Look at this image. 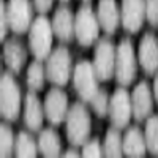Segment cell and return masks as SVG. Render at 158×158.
<instances>
[{"instance_id":"obj_1","label":"cell","mask_w":158,"mask_h":158,"mask_svg":"<svg viewBox=\"0 0 158 158\" xmlns=\"http://www.w3.org/2000/svg\"><path fill=\"white\" fill-rule=\"evenodd\" d=\"M65 122H67L68 142L73 147L84 146L90 136V130H92V118H90V114L85 108V104H82L81 101L73 103Z\"/></svg>"},{"instance_id":"obj_2","label":"cell","mask_w":158,"mask_h":158,"mask_svg":"<svg viewBox=\"0 0 158 158\" xmlns=\"http://www.w3.org/2000/svg\"><path fill=\"white\" fill-rule=\"evenodd\" d=\"M52 22L46 16H38L33 19L29 30V48L36 60H44L52 52V40H54Z\"/></svg>"},{"instance_id":"obj_3","label":"cell","mask_w":158,"mask_h":158,"mask_svg":"<svg viewBox=\"0 0 158 158\" xmlns=\"http://www.w3.org/2000/svg\"><path fill=\"white\" fill-rule=\"evenodd\" d=\"M22 106L21 89L13 77L11 71L3 73L0 79V114L6 122H15L19 118Z\"/></svg>"},{"instance_id":"obj_4","label":"cell","mask_w":158,"mask_h":158,"mask_svg":"<svg viewBox=\"0 0 158 158\" xmlns=\"http://www.w3.org/2000/svg\"><path fill=\"white\" fill-rule=\"evenodd\" d=\"M138 62L133 43L123 38L115 48V79L120 85L127 87L133 84L138 73Z\"/></svg>"},{"instance_id":"obj_5","label":"cell","mask_w":158,"mask_h":158,"mask_svg":"<svg viewBox=\"0 0 158 158\" xmlns=\"http://www.w3.org/2000/svg\"><path fill=\"white\" fill-rule=\"evenodd\" d=\"M100 29L101 25L97 13L90 5H82L74 15V38L77 43L84 48L92 46L98 40Z\"/></svg>"},{"instance_id":"obj_6","label":"cell","mask_w":158,"mask_h":158,"mask_svg":"<svg viewBox=\"0 0 158 158\" xmlns=\"http://www.w3.org/2000/svg\"><path fill=\"white\" fill-rule=\"evenodd\" d=\"M48 81L57 87L67 85L71 77V54L65 46H59L49 54L46 60Z\"/></svg>"},{"instance_id":"obj_7","label":"cell","mask_w":158,"mask_h":158,"mask_svg":"<svg viewBox=\"0 0 158 158\" xmlns=\"http://www.w3.org/2000/svg\"><path fill=\"white\" fill-rule=\"evenodd\" d=\"M98 76L94 68V63L89 60H81L73 70V85L76 94L82 101L90 103L98 92Z\"/></svg>"},{"instance_id":"obj_8","label":"cell","mask_w":158,"mask_h":158,"mask_svg":"<svg viewBox=\"0 0 158 158\" xmlns=\"http://www.w3.org/2000/svg\"><path fill=\"white\" fill-rule=\"evenodd\" d=\"M33 2L30 0H8L6 16L10 30L16 35L25 33L30 30L33 22Z\"/></svg>"},{"instance_id":"obj_9","label":"cell","mask_w":158,"mask_h":158,"mask_svg":"<svg viewBox=\"0 0 158 158\" xmlns=\"http://www.w3.org/2000/svg\"><path fill=\"white\" fill-rule=\"evenodd\" d=\"M115 48L109 38H101L94 51V68L100 81H109L115 74Z\"/></svg>"},{"instance_id":"obj_10","label":"cell","mask_w":158,"mask_h":158,"mask_svg":"<svg viewBox=\"0 0 158 158\" xmlns=\"http://www.w3.org/2000/svg\"><path fill=\"white\" fill-rule=\"evenodd\" d=\"M109 118L111 123L117 128H125L128 127L131 115H133V106H131V95L128 90L122 85L118 87L109 101Z\"/></svg>"},{"instance_id":"obj_11","label":"cell","mask_w":158,"mask_h":158,"mask_svg":"<svg viewBox=\"0 0 158 158\" xmlns=\"http://www.w3.org/2000/svg\"><path fill=\"white\" fill-rule=\"evenodd\" d=\"M68 97L60 87H52L44 97V114L52 125H60L68 115Z\"/></svg>"},{"instance_id":"obj_12","label":"cell","mask_w":158,"mask_h":158,"mask_svg":"<svg viewBox=\"0 0 158 158\" xmlns=\"http://www.w3.org/2000/svg\"><path fill=\"white\" fill-rule=\"evenodd\" d=\"M122 25L128 33H136L147 19L146 0H122Z\"/></svg>"},{"instance_id":"obj_13","label":"cell","mask_w":158,"mask_h":158,"mask_svg":"<svg viewBox=\"0 0 158 158\" xmlns=\"http://www.w3.org/2000/svg\"><path fill=\"white\" fill-rule=\"evenodd\" d=\"M138 60L147 74H155L158 71V38L155 33L147 32L141 38L138 48Z\"/></svg>"},{"instance_id":"obj_14","label":"cell","mask_w":158,"mask_h":158,"mask_svg":"<svg viewBox=\"0 0 158 158\" xmlns=\"http://www.w3.org/2000/svg\"><path fill=\"white\" fill-rule=\"evenodd\" d=\"M153 94L146 81H141L131 94V106H133V115L138 122L146 120L152 114L153 109Z\"/></svg>"},{"instance_id":"obj_15","label":"cell","mask_w":158,"mask_h":158,"mask_svg":"<svg viewBox=\"0 0 158 158\" xmlns=\"http://www.w3.org/2000/svg\"><path fill=\"white\" fill-rule=\"evenodd\" d=\"M97 16L101 29L108 35L115 33L118 25L122 24V15L120 8L117 5V0H98Z\"/></svg>"},{"instance_id":"obj_16","label":"cell","mask_w":158,"mask_h":158,"mask_svg":"<svg viewBox=\"0 0 158 158\" xmlns=\"http://www.w3.org/2000/svg\"><path fill=\"white\" fill-rule=\"evenodd\" d=\"M44 103L40 101L36 94L32 90L24 100V123L30 131H38L43 127L44 120Z\"/></svg>"},{"instance_id":"obj_17","label":"cell","mask_w":158,"mask_h":158,"mask_svg":"<svg viewBox=\"0 0 158 158\" xmlns=\"http://www.w3.org/2000/svg\"><path fill=\"white\" fill-rule=\"evenodd\" d=\"M52 30L60 41H71L74 36V15L68 6H59L52 16Z\"/></svg>"},{"instance_id":"obj_18","label":"cell","mask_w":158,"mask_h":158,"mask_svg":"<svg viewBox=\"0 0 158 158\" xmlns=\"http://www.w3.org/2000/svg\"><path fill=\"white\" fill-rule=\"evenodd\" d=\"M3 60L8 67V71L19 73L27 60V51L19 38H10L3 41Z\"/></svg>"},{"instance_id":"obj_19","label":"cell","mask_w":158,"mask_h":158,"mask_svg":"<svg viewBox=\"0 0 158 158\" xmlns=\"http://www.w3.org/2000/svg\"><path fill=\"white\" fill-rule=\"evenodd\" d=\"M147 152L146 135L139 127H131L123 136V155L130 158H141Z\"/></svg>"},{"instance_id":"obj_20","label":"cell","mask_w":158,"mask_h":158,"mask_svg":"<svg viewBox=\"0 0 158 158\" xmlns=\"http://www.w3.org/2000/svg\"><path fill=\"white\" fill-rule=\"evenodd\" d=\"M38 149L43 156L56 158L62 155V141L57 131L52 128L43 130L38 136Z\"/></svg>"},{"instance_id":"obj_21","label":"cell","mask_w":158,"mask_h":158,"mask_svg":"<svg viewBox=\"0 0 158 158\" xmlns=\"http://www.w3.org/2000/svg\"><path fill=\"white\" fill-rule=\"evenodd\" d=\"M118 130L120 128L112 125V128H109L106 131L104 142H103V155L104 156L118 158V156L123 155V138H122Z\"/></svg>"},{"instance_id":"obj_22","label":"cell","mask_w":158,"mask_h":158,"mask_svg":"<svg viewBox=\"0 0 158 158\" xmlns=\"http://www.w3.org/2000/svg\"><path fill=\"white\" fill-rule=\"evenodd\" d=\"M38 142H35L33 136L27 131H19L16 136V144H15V155L16 156H24V158H33L38 153Z\"/></svg>"},{"instance_id":"obj_23","label":"cell","mask_w":158,"mask_h":158,"mask_svg":"<svg viewBox=\"0 0 158 158\" xmlns=\"http://www.w3.org/2000/svg\"><path fill=\"white\" fill-rule=\"evenodd\" d=\"M46 67H43L41 60H33L29 68H27V85L30 90L33 92H38L44 87V82H46Z\"/></svg>"},{"instance_id":"obj_24","label":"cell","mask_w":158,"mask_h":158,"mask_svg":"<svg viewBox=\"0 0 158 158\" xmlns=\"http://www.w3.org/2000/svg\"><path fill=\"white\" fill-rule=\"evenodd\" d=\"M144 135H146L149 153L153 156H158V115H152L147 118V125H146Z\"/></svg>"},{"instance_id":"obj_25","label":"cell","mask_w":158,"mask_h":158,"mask_svg":"<svg viewBox=\"0 0 158 158\" xmlns=\"http://www.w3.org/2000/svg\"><path fill=\"white\" fill-rule=\"evenodd\" d=\"M15 144H16V136L8 123H2L0 127V155L3 158L11 156L15 152Z\"/></svg>"},{"instance_id":"obj_26","label":"cell","mask_w":158,"mask_h":158,"mask_svg":"<svg viewBox=\"0 0 158 158\" xmlns=\"http://www.w3.org/2000/svg\"><path fill=\"white\" fill-rule=\"evenodd\" d=\"M109 101H111V98L108 95V92L104 89H98L97 95L92 98L90 104H92V108H94V111L98 117H104L109 112Z\"/></svg>"},{"instance_id":"obj_27","label":"cell","mask_w":158,"mask_h":158,"mask_svg":"<svg viewBox=\"0 0 158 158\" xmlns=\"http://www.w3.org/2000/svg\"><path fill=\"white\" fill-rule=\"evenodd\" d=\"M103 155V146L98 139H87V142L82 146V156L97 158Z\"/></svg>"},{"instance_id":"obj_28","label":"cell","mask_w":158,"mask_h":158,"mask_svg":"<svg viewBox=\"0 0 158 158\" xmlns=\"http://www.w3.org/2000/svg\"><path fill=\"white\" fill-rule=\"evenodd\" d=\"M8 29H10V24H8V16H6V2L2 0V3H0V40L2 41L6 40Z\"/></svg>"},{"instance_id":"obj_29","label":"cell","mask_w":158,"mask_h":158,"mask_svg":"<svg viewBox=\"0 0 158 158\" xmlns=\"http://www.w3.org/2000/svg\"><path fill=\"white\" fill-rule=\"evenodd\" d=\"M146 11H147V21L150 25H158V0H146Z\"/></svg>"},{"instance_id":"obj_30","label":"cell","mask_w":158,"mask_h":158,"mask_svg":"<svg viewBox=\"0 0 158 158\" xmlns=\"http://www.w3.org/2000/svg\"><path fill=\"white\" fill-rule=\"evenodd\" d=\"M35 10L40 13V15H44V13L51 11L52 5H54V0H32Z\"/></svg>"},{"instance_id":"obj_31","label":"cell","mask_w":158,"mask_h":158,"mask_svg":"<svg viewBox=\"0 0 158 158\" xmlns=\"http://www.w3.org/2000/svg\"><path fill=\"white\" fill-rule=\"evenodd\" d=\"M152 94H153V98L158 104V71H156V76H155V81H153V92Z\"/></svg>"},{"instance_id":"obj_32","label":"cell","mask_w":158,"mask_h":158,"mask_svg":"<svg viewBox=\"0 0 158 158\" xmlns=\"http://www.w3.org/2000/svg\"><path fill=\"white\" fill-rule=\"evenodd\" d=\"M62 155H63V156H76V158H77V156H82V153L76 152V149H74V147H71V149H70V150H67V152H63Z\"/></svg>"},{"instance_id":"obj_33","label":"cell","mask_w":158,"mask_h":158,"mask_svg":"<svg viewBox=\"0 0 158 158\" xmlns=\"http://www.w3.org/2000/svg\"><path fill=\"white\" fill-rule=\"evenodd\" d=\"M60 2H63V3H67V2H70V0H60Z\"/></svg>"}]
</instances>
